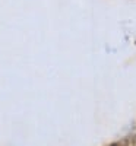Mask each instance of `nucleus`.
I'll return each mask as SVG.
<instances>
[{"mask_svg": "<svg viewBox=\"0 0 136 146\" xmlns=\"http://www.w3.org/2000/svg\"><path fill=\"white\" fill-rule=\"evenodd\" d=\"M111 146H119V145H111Z\"/></svg>", "mask_w": 136, "mask_h": 146, "instance_id": "1", "label": "nucleus"}]
</instances>
